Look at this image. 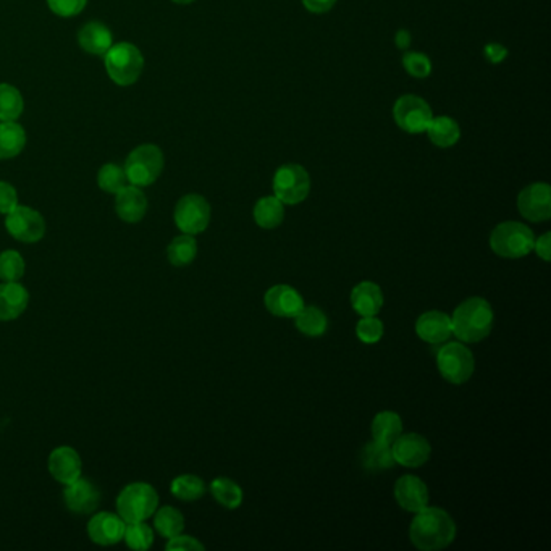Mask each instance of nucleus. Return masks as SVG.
I'll use <instances>...</instances> for the list:
<instances>
[{"instance_id":"nucleus-1","label":"nucleus","mask_w":551,"mask_h":551,"mask_svg":"<svg viewBox=\"0 0 551 551\" xmlns=\"http://www.w3.org/2000/svg\"><path fill=\"white\" fill-rule=\"evenodd\" d=\"M409 538L417 550H443L456 538V524L445 510L425 506L415 512L409 527Z\"/></svg>"},{"instance_id":"nucleus-2","label":"nucleus","mask_w":551,"mask_h":551,"mask_svg":"<svg viewBox=\"0 0 551 551\" xmlns=\"http://www.w3.org/2000/svg\"><path fill=\"white\" fill-rule=\"evenodd\" d=\"M494 309L484 298H469L454 309L451 316L453 335L462 343L485 340L494 328Z\"/></svg>"},{"instance_id":"nucleus-3","label":"nucleus","mask_w":551,"mask_h":551,"mask_svg":"<svg viewBox=\"0 0 551 551\" xmlns=\"http://www.w3.org/2000/svg\"><path fill=\"white\" fill-rule=\"evenodd\" d=\"M535 236L520 222H503L490 235L492 251L504 259H520L534 251Z\"/></svg>"},{"instance_id":"nucleus-4","label":"nucleus","mask_w":551,"mask_h":551,"mask_svg":"<svg viewBox=\"0 0 551 551\" xmlns=\"http://www.w3.org/2000/svg\"><path fill=\"white\" fill-rule=\"evenodd\" d=\"M159 506V494L146 482H135L125 486L117 496L118 516L127 522H141L154 514Z\"/></svg>"},{"instance_id":"nucleus-5","label":"nucleus","mask_w":551,"mask_h":551,"mask_svg":"<svg viewBox=\"0 0 551 551\" xmlns=\"http://www.w3.org/2000/svg\"><path fill=\"white\" fill-rule=\"evenodd\" d=\"M106 70L110 80L118 86H130L138 82L144 68V57L136 46L118 42L107 50Z\"/></svg>"},{"instance_id":"nucleus-6","label":"nucleus","mask_w":551,"mask_h":551,"mask_svg":"<svg viewBox=\"0 0 551 551\" xmlns=\"http://www.w3.org/2000/svg\"><path fill=\"white\" fill-rule=\"evenodd\" d=\"M163 171L162 151L154 144H143L131 151L127 162L125 173L131 185L135 187H151L161 177Z\"/></svg>"},{"instance_id":"nucleus-7","label":"nucleus","mask_w":551,"mask_h":551,"mask_svg":"<svg viewBox=\"0 0 551 551\" xmlns=\"http://www.w3.org/2000/svg\"><path fill=\"white\" fill-rule=\"evenodd\" d=\"M437 367L448 383L462 385L476 371V359L468 346L458 341L443 345L437 353Z\"/></svg>"},{"instance_id":"nucleus-8","label":"nucleus","mask_w":551,"mask_h":551,"mask_svg":"<svg viewBox=\"0 0 551 551\" xmlns=\"http://www.w3.org/2000/svg\"><path fill=\"white\" fill-rule=\"evenodd\" d=\"M310 177L298 163H286L276 169L274 175V196L284 204L296 206L309 196Z\"/></svg>"},{"instance_id":"nucleus-9","label":"nucleus","mask_w":551,"mask_h":551,"mask_svg":"<svg viewBox=\"0 0 551 551\" xmlns=\"http://www.w3.org/2000/svg\"><path fill=\"white\" fill-rule=\"evenodd\" d=\"M393 118L401 130L409 135H421L427 131L433 112L425 99L406 94L401 96L393 106Z\"/></svg>"},{"instance_id":"nucleus-10","label":"nucleus","mask_w":551,"mask_h":551,"mask_svg":"<svg viewBox=\"0 0 551 551\" xmlns=\"http://www.w3.org/2000/svg\"><path fill=\"white\" fill-rule=\"evenodd\" d=\"M175 223L185 235H199L211 222V206L201 195H187L175 207Z\"/></svg>"},{"instance_id":"nucleus-11","label":"nucleus","mask_w":551,"mask_h":551,"mask_svg":"<svg viewBox=\"0 0 551 551\" xmlns=\"http://www.w3.org/2000/svg\"><path fill=\"white\" fill-rule=\"evenodd\" d=\"M5 228L10 235L22 243H38L46 235V222L38 211L26 206H17L7 214Z\"/></svg>"},{"instance_id":"nucleus-12","label":"nucleus","mask_w":551,"mask_h":551,"mask_svg":"<svg viewBox=\"0 0 551 551\" xmlns=\"http://www.w3.org/2000/svg\"><path fill=\"white\" fill-rule=\"evenodd\" d=\"M518 209L529 222H547L551 217V188L548 183H532L518 196Z\"/></svg>"},{"instance_id":"nucleus-13","label":"nucleus","mask_w":551,"mask_h":551,"mask_svg":"<svg viewBox=\"0 0 551 551\" xmlns=\"http://www.w3.org/2000/svg\"><path fill=\"white\" fill-rule=\"evenodd\" d=\"M391 453L397 464H401L405 468H421L425 462L429 461L432 454L427 438L422 437L419 433H401L399 437L391 443Z\"/></svg>"},{"instance_id":"nucleus-14","label":"nucleus","mask_w":551,"mask_h":551,"mask_svg":"<svg viewBox=\"0 0 551 551\" xmlns=\"http://www.w3.org/2000/svg\"><path fill=\"white\" fill-rule=\"evenodd\" d=\"M264 304L272 316L293 319L304 308V300L290 284H276L264 294Z\"/></svg>"},{"instance_id":"nucleus-15","label":"nucleus","mask_w":551,"mask_h":551,"mask_svg":"<svg viewBox=\"0 0 551 551\" xmlns=\"http://www.w3.org/2000/svg\"><path fill=\"white\" fill-rule=\"evenodd\" d=\"M64 502L66 508L74 514H91L92 511L98 510L101 494L98 486L91 484L90 480L80 477L66 484Z\"/></svg>"},{"instance_id":"nucleus-16","label":"nucleus","mask_w":551,"mask_h":551,"mask_svg":"<svg viewBox=\"0 0 551 551\" xmlns=\"http://www.w3.org/2000/svg\"><path fill=\"white\" fill-rule=\"evenodd\" d=\"M395 500L407 512H419L429 506V488L422 478L403 476L395 484Z\"/></svg>"},{"instance_id":"nucleus-17","label":"nucleus","mask_w":551,"mask_h":551,"mask_svg":"<svg viewBox=\"0 0 551 551\" xmlns=\"http://www.w3.org/2000/svg\"><path fill=\"white\" fill-rule=\"evenodd\" d=\"M125 529H127V522L118 514L104 511L91 518L90 524H88V535L92 542L109 547V545L122 542Z\"/></svg>"},{"instance_id":"nucleus-18","label":"nucleus","mask_w":551,"mask_h":551,"mask_svg":"<svg viewBox=\"0 0 551 551\" xmlns=\"http://www.w3.org/2000/svg\"><path fill=\"white\" fill-rule=\"evenodd\" d=\"M415 333L422 341L430 345H442L453 335L451 317L442 310L424 312L415 322Z\"/></svg>"},{"instance_id":"nucleus-19","label":"nucleus","mask_w":551,"mask_h":551,"mask_svg":"<svg viewBox=\"0 0 551 551\" xmlns=\"http://www.w3.org/2000/svg\"><path fill=\"white\" fill-rule=\"evenodd\" d=\"M82 458L72 446H58L49 456V472L60 484H70L82 477Z\"/></svg>"},{"instance_id":"nucleus-20","label":"nucleus","mask_w":551,"mask_h":551,"mask_svg":"<svg viewBox=\"0 0 551 551\" xmlns=\"http://www.w3.org/2000/svg\"><path fill=\"white\" fill-rule=\"evenodd\" d=\"M115 211L123 222L138 223L146 215L147 197L138 187L127 185L122 191L117 193Z\"/></svg>"},{"instance_id":"nucleus-21","label":"nucleus","mask_w":551,"mask_h":551,"mask_svg":"<svg viewBox=\"0 0 551 551\" xmlns=\"http://www.w3.org/2000/svg\"><path fill=\"white\" fill-rule=\"evenodd\" d=\"M30 293L18 282L0 284V320L10 322L22 316L28 308Z\"/></svg>"},{"instance_id":"nucleus-22","label":"nucleus","mask_w":551,"mask_h":551,"mask_svg":"<svg viewBox=\"0 0 551 551\" xmlns=\"http://www.w3.org/2000/svg\"><path fill=\"white\" fill-rule=\"evenodd\" d=\"M351 306L359 316H377L383 308V293L373 282H361L351 292Z\"/></svg>"},{"instance_id":"nucleus-23","label":"nucleus","mask_w":551,"mask_h":551,"mask_svg":"<svg viewBox=\"0 0 551 551\" xmlns=\"http://www.w3.org/2000/svg\"><path fill=\"white\" fill-rule=\"evenodd\" d=\"M78 42L83 49L92 56H106L107 50L112 48V33L106 25L99 22H90L83 26L78 33Z\"/></svg>"},{"instance_id":"nucleus-24","label":"nucleus","mask_w":551,"mask_h":551,"mask_svg":"<svg viewBox=\"0 0 551 551\" xmlns=\"http://www.w3.org/2000/svg\"><path fill=\"white\" fill-rule=\"evenodd\" d=\"M425 133L429 135L432 144H435L437 147H443V149L453 147L461 138L459 125H458L454 118L446 117V115L433 117Z\"/></svg>"},{"instance_id":"nucleus-25","label":"nucleus","mask_w":551,"mask_h":551,"mask_svg":"<svg viewBox=\"0 0 551 551\" xmlns=\"http://www.w3.org/2000/svg\"><path fill=\"white\" fill-rule=\"evenodd\" d=\"M284 204L276 196H264L254 206V222L264 230H274L284 223Z\"/></svg>"},{"instance_id":"nucleus-26","label":"nucleus","mask_w":551,"mask_h":551,"mask_svg":"<svg viewBox=\"0 0 551 551\" xmlns=\"http://www.w3.org/2000/svg\"><path fill=\"white\" fill-rule=\"evenodd\" d=\"M26 144V133L17 122L0 123V161L17 157Z\"/></svg>"},{"instance_id":"nucleus-27","label":"nucleus","mask_w":551,"mask_h":551,"mask_svg":"<svg viewBox=\"0 0 551 551\" xmlns=\"http://www.w3.org/2000/svg\"><path fill=\"white\" fill-rule=\"evenodd\" d=\"M371 430L375 442L391 446V443L403 433V421L393 411H381L373 417Z\"/></svg>"},{"instance_id":"nucleus-28","label":"nucleus","mask_w":551,"mask_h":551,"mask_svg":"<svg viewBox=\"0 0 551 551\" xmlns=\"http://www.w3.org/2000/svg\"><path fill=\"white\" fill-rule=\"evenodd\" d=\"M293 319H294L296 328L302 335L310 337V338L322 337L328 328V319L325 316L324 310H320L316 306H306L304 304V308L301 309L300 312Z\"/></svg>"},{"instance_id":"nucleus-29","label":"nucleus","mask_w":551,"mask_h":551,"mask_svg":"<svg viewBox=\"0 0 551 551\" xmlns=\"http://www.w3.org/2000/svg\"><path fill=\"white\" fill-rule=\"evenodd\" d=\"M197 256V243L193 235H179L169 244L167 259L175 267H187Z\"/></svg>"},{"instance_id":"nucleus-30","label":"nucleus","mask_w":551,"mask_h":551,"mask_svg":"<svg viewBox=\"0 0 551 551\" xmlns=\"http://www.w3.org/2000/svg\"><path fill=\"white\" fill-rule=\"evenodd\" d=\"M211 494L217 503L228 510H236L243 503V490L232 478L219 477L212 480Z\"/></svg>"},{"instance_id":"nucleus-31","label":"nucleus","mask_w":551,"mask_h":551,"mask_svg":"<svg viewBox=\"0 0 551 551\" xmlns=\"http://www.w3.org/2000/svg\"><path fill=\"white\" fill-rule=\"evenodd\" d=\"M154 527L162 537L171 538L183 532L185 518L177 508L163 506L159 511L155 510Z\"/></svg>"},{"instance_id":"nucleus-32","label":"nucleus","mask_w":551,"mask_h":551,"mask_svg":"<svg viewBox=\"0 0 551 551\" xmlns=\"http://www.w3.org/2000/svg\"><path fill=\"white\" fill-rule=\"evenodd\" d=\"M171 494L181 502H196L206 494V484L201 477L193 474H185L173 478L171 485Z\"/></svg>"},{"instance_id":"nucleus-33","label":"nucleus","mask_w":551,"mask_h":551,"mask_svg":"<svg viewBox=\"0 0 551 551\" xmlns=\"http://www.w3.org/2000/svg\"><path fill=\"white\" fill-rule=\"evenodd\" d=\"M363 464L365 469L381 470L393 468L397 462L389 445L373 440L372 443H367L363 450Z\"/></svg>"},{"instance_id":"nucleus-34","label":"nucleus","mask_w":551,"mask_h":551,"mask_svg":"<svg viewBox=\"0 0 551 551\" xmlns=\"http://www.w3.org/2000/svg\"><path fill=\"white\" fill-rule=\"evenodd\" d=\"M23 112V98L12 84H0V122H15Z\"/></svg>"},{"instance_id":"nucleus-35","label":"nucleus","mask_w":551,"mask_h":551,"mask_svg":"<svg viewBox=\"0 0 551 551\" xmlns=\"http://www.w3.org/2000/svg\"><path fill=\"white\" fill-rule=\"evenodd\" d=\"M123 540L127 542L131 550H149L154 543V530L144 524V520L130 522L127 524Z\"/></svg>"},{"instance_id":"nucleus-36","label":"nucleus","mask_w":551,"mask_h":551,"mask_svg":"<svg viewBox=\"0 0 551 551\" xmlns=\"http://www.w3.org/2000/svg\"><path fill=\"white\" fill-rule=\"evenodd\" d=\"M99 188L106 193L117 195L118 191H122L123 188L127 187L128 179L125 169L115 165V163H106L98 173Z\"/></svg>"},{"instance_id":"nucleus-37","label":"nucleus","mask_w":551,"mask_h":551,"mask_svg":"<svg viewBox=\"0 0 551 551\" xmlns=\"http://www.w3.org/2000/svg\"><path fill=\"white\" fill-rule=\"evenodd\" d=\"M25 259L20 252L13 249L0 252V280L18 282L25 276Z\"/></svg>"},{"instance_id":"nucleus-38","label":"nucleus","mask_w":551,"mask_h":551,"mask_svg":"<svg viewBox=\"0 0 551 551\" xmlns=\"http://www.w3.org/2000/svg\"><path fill=\"white\" fill-rule=\"evenodd\" d=\"M403 66H405L406 72L417 78V80H424L432 74V62L430 58L424 54V52H417V50H407L403 56Z\"/></svg>"},{"instance_id":"nucleus-39","label":"nucleus","mask_w":551,"mask_h":551,"mask_svg":"<svg viewBox=\"0 0 551 551\" xmlns=\"http://www.w3.org/2000/svg\"><path fill=\"white\" fill-rule=\"evenodd\" d=\"M385 332L383 322L377 316L363 317L356 325V335L365 345L379 343Z\"/></svg>"},{"instance_id":"nucleus-40","label":"nucleus","mask_w":551,"mask_h":551,"mask_svg":"<svg viewBox=\"0 0 551 551\" xmlns=\"http://www.w3.org/2000/svg\"><path fill=\"white\" fill-rule=\"evenodd\" d=\"M88 0H48L49 9L62 18H72L82 13Z\"/></svg>"},{"instance_id":"nucleus-41","label":"nucleus","mask_w":551,"mask_h":551,"mask_svg":"<svg viewBox=\"0 0 551 551\" xmlns=\"http://www.w3.org/2000/svg\"><path fill=\"white\" fill-rule=\"evenodd\" d=\"M206 547L191 535H175L169 538L165 550L169 551H203Z\"/></svg>"},{"instance_id":"nucleus-42","label":"nucleus","mask_w":551,"mask_h":551,"mask_svg":"<svg viewBox=\"0 0 551 551\" xmlns=\"http://www.w3.org/2000/svg\"><path fill=\"white\" fill-rule=\"evenodd\" d=\"M18 206L17 189L7 181H0V214H9Z\"/></svg>"},{"instance_id":"nucleus-43","label":"nucleus","mask_w":551,"mask_h":551,"mask_svg":"<svg viewBox=\"0 0 551 551\" xmlns=\"http://www.w3.org/2000/svg\"><path fill=\"white\" fill-rule=\"evenodd\" d=\"M486 60L492 64H502L504 58L508 57V49L500 42H488L484 48Z\"/></svg>"},{"instance_id":"nucleus-44","label":"nucleus","mask_w":551,"mask_h":551,"mask_svg":"<svg viewBox=\"0 0 551 551\" xmlns=\"http://www.w3.org/2000/svg\"><path fill=\"white\" fill-rule=\"evenodd\" d=\"M534 251L537 256L545 262H550L551 259V235L550 233H543L535 240Z\"/></svg>"},{"instance_id":"nucleus-45","label":"nucleus","mask_w":551,"mask_h":551,"mask_svg":"<svg viewBox=\"0 0 551 551\" xmlns=\"http://www.w3.org/2000/svg\"><path fill=\"white\" fill-rule=\"evenodd\" d=\"M335 4H337V0H302V5H304L309 12L317 13V15L330 12V10L335 7Z\"/></svg>"},{"instance_id":"nucleus-46","label":"nucleus","mask_w":551,"mask_h":551,"mask_svg":"<svg viewBox=\"0 0 551 551\" xmlns=\"http://www.w3.org/2000/svg\"><path fill=\"white\" fill-rule=\"evenodd\" d=\"M413 42V36L407 31V30H399L395 34V44H397L398 49L406 50Z\"/></svg>"},{"instance_id":"nucleus-47","label":"nucleus","mask_w":551,"mask_h":551,"mask_svg":"<svg viewBox=\"0 0 551 551\" xmlns=\"http://www.w3.org/2000/svg\"><path fill=\"white\" fill-rule=\"evenodd\" d=\"M175 4H181V5H187V4H191V2H195V0H173Z\"/></svg>"}]
</instances>
